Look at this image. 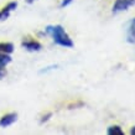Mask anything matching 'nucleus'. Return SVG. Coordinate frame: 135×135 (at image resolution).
Returning a JSON list of instances; mask_svg holds the SVG:
<instances>
[{
    "label": "nucleus",
    "mask_w": 135,
    "mask_h": 135,
    "mask_svg": "<svg viewBox=\"0 0 135 135\" xmlns=\"http://www.w3.org/2000/svg\"><path fill=\"white\" fill-rule=\"evenodd\" d=\"M46 33L52 37L53 42L56 45L61 46V47H66V49H72L74 46L72 38L70 35L66 32V30L62 27L61 25H49L46 27Z\"/></svg>",
    "instance_id": "1"
},
{
    "label": "nucleus",
    "mask_w": 135,
    "mask_h": 135,
    "mask_svg": "<svg viewBox=\"0 0 135 135\" xmlns=\"http://www.w3.org/2000/svg\"><path fill=\"white\" fill-rule=\"evenodd\" d=\"M134 5H135V0H115L112 11H113V14L123 12L127 11L128 9H130Z\"/></svg>",
    "instance_id": "2"
},
{
    "label": "nucleus",
    "mask_w": 135,
    "mask_h": 135,
    "mask_svg": "<svg viewBox=\"0 0 135 135\" xmlns=\"http://www.w3.org/2000/svg\"><path fill=\"white\" fill-rule=\"evenodd\" d=\"M21 46H22L24 49H26L27 51H31V52H33V51H40L42 47L40 42L36 41V40H33V38H31V37H25L24 40H22V42H21Z\"/></svg>",
    "instance_id": "3"
},
{
    "label": "nucleus",
    "mask_w": 135,
    "mask_h": 135,
    "mask_svg": "<svg viewBox=\"0 0 135 135\" xmlns=\"http://www.w3.org/2000/svg\"><path fill=\"white\" fill-rule=\"evenodd\" d=\"M16 6H17L16 1H10L6 6H4V8L1 9V10H0V21L6 20V19L10 16L11 11H14V10L16 9Z\"/></svg>",
    "instance_id": "4"
},
{
    "label": "nucleus",
    "mask_w": 135,
    "mask_h": 135,
    "mask_svg": "<svg viewBox=\"0 0 135 135\" xmlns=\"http://www.w3.org/2000/svg\"><path fill=\"white\" fill-rule=\"evenodd\" d=\"M17 119V114L16 113H9V114H5L3 118L0 119V127L1 128H8L10 125L16 122Z\"/></svg>",
    "instance_id": "5"
},
{
    "label": "nucleus",
    "mask_w": 135,
    "mask_h": 135,
    "mask_svg": "<svg viewBox=\"0 0 135 135\" xmlns=\"http://www.w3.org/2000/svg\"><path fill=\"white\" fill-rule=\"evenodd\" d=\"M11 62V57L9 56V53L0 52V78L4 77L6 73V65Z\"/></svg>",
    "instance_id": "6"
},
{
    "label": "nucleus",
    "mask_w": 135,
    "mask_h": 135,
    "mask_svg": "<svg viewBox=\"0 0 135 135\" xmlns=\"http://www.w3.org/2000/svg\"><path fill=\"white\" fill-rule=\"evenodd\" d=\"M127 41L129 44H135V17L131 19L127 29Z\"/></svg>",
    "instance_id": "7"
},
{
    "label": "nucleus",
    "mask_w": 135,
    "mask_h": 135,
    "mask_svg": "<svg viewBox=\"0 0 135 135\" xmlns=\"http://www.w3.org/2000/svg\"><path fill=\"white\" fill-rule=\"evenodd\" d=\"M14 51V45L10 42H0V52L4 53H10Z\"/></svg>",
    "instance_id": "8"
},
{
    "label": "nucleus",
    "mask_w": 135,
    "mask_h": 135,
    "mask_svg": "<svg viewBox=\"0 0 135 135\" xmlns=\"http://www.w3.org/2000/svg\"><path fill=\"white\" fill-rule=\"evenodd\" d=\"M107 134L108 135H124V131L122 130V128L118 127V125H113V127L108 128Z\"/></svg>",
    "instance_id": "9"
},
{
    "label": "nucleus",
    "mask_w": 135,
    "mask_h": 135,
    "mask_svg": "<svg viewBox=\"0 0 135 135\" xmlns=\"http://www.w3.org/2000/svg\"><path fill=\"white\" fill-rule=\"evenodd\" d=\"M72 1H73V0H62L61 8H66V6H68V5H70Z\"/></svg>",
    "instance_id": "10"
},
{
    "label": "nucleus",
    "mask_w": 135,
    "mask_h": 135,
    "mask_svg": "<svg viewBox=\"0 0 135 135\" xmlns=\"http://www.w3.org/2000/svg\"><path fill=\"white\" fill-rule=\"evenodd\" d=\"M51 117H52V113H49V114L46 115V117H44V119H42V120H41V123H44V122H46V120H49V119L51 118Z\"/></svg>",
    "instance_id": "11"
},
{
    "label": "nucleus",
    "mask_w": 135,
    "mask_h": 135,
    "mask_svg": "<svg viewBox=\"0 0 135 135\" xmlns=\"http://www.w3.org/2000/svg\"><path fill=\"white\" fill-rule=\"evenodd\" d=\"M130 135H135V127L131 128V130H130Z\"/></svg>",
    "instance_id": "12"
},
{
    "label": "nucleus",
    "mask_w": 135,
    "mask_h": 135,
    "mask_svg": "<svg viewBox=\"0 0 135 135\" xmlns=\"http://www.w3.org/2000/svg\"><path fill=\"white\" fill-rule=\"evenodd\" d=\"M26 1H27V3H29V4H32L33 1H35V0H26Z\"/></svg>",
    "instance_id": "13"
}]
</instances>
